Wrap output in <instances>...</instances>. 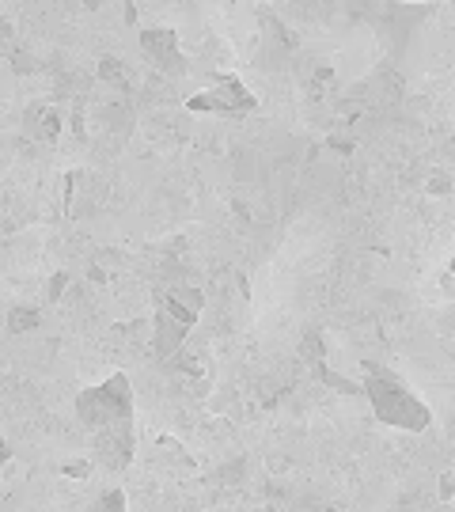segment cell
I'll return each mask as SVG.
<instances>
[{
	"label": "cell",
	"instance_id": "1",
	"mask_svg": "<svg viewBox=\"0 0 455 512\" xmlns=\"http://www.w3.org/2000/svg\"><path fill=\"white\" fill-rule=\"evenodd\" d=\"M76 414L84 429L95 433L110 467H126L133 459V391L129 376L114 372L99 387H88L76 395Z\"/></svg>",
	"mask_w": 455,
	"mask_h": 512
},
{
	"label": "cell",
	"instance_id": "2",
	"mask_svg": "<svg viewBox=\"0 0 455 512\" xmlns=\"http://www.w3.org/2000/svg\"><path fill=\"white\" fill-rule=\"evenodd\" d=\"M364 395L376 410V418L391 429H406V433H425L433 425V410L421 403L410 387L402 384L395 372L383 368H368L364 372Z\"/></svg>",
	"mask_w": 455,
	"mask_h": 512
},
{
	"label": "cell",
	"instance_id": "3",
	"mask_svg": "<svg viewBox=\"0 0 455 512\" xmlns=\"http://www.w3.org/2000/svg\"><path fill=\"white\" fill-rule=\"evenodd\" d=\"M198 311H201V293H198V289H171V293L164 296V311H160V338H164L167 330H171V338L160 346V353H167V349L179 346L182 334L194 327Z\"/></svg>",
	"mask_w": 455,
	"mask_h": 512
},
{
	"label": "cell",
	"instance_id": "4",
	"mask_svg": "<svg viewBox=\"0 0 455 512\" xmlns=\"http://www.w3.org/2000/svg\"><path fill=\"white\" fill-rule=\"evenodd\" d=\"M190 110H217V114H247V110H258V99L247 88L239 76H224L217 80V88H209L205 95H194L186 99Z\"/></svg>",
	"mask_w": 455,
	"mask_h": 512
},
{
	"label": "cell",
	"instance_id": "5",
	"mask_svg": "<svg viewBox=\"0 0 455 512\" xmlns=\"http://www.w3.org/2000/svg\"><path fill=\"white\" fill-rule=\"evenodd\" d=\"M175 42L179 38H175V31H167V27H160V31H141V50H145V57H152V65H160L167 73H182L186 69Z\"/></svg>",
	"mask_w": 455,
	"mask_h": 512
},
{
	"label": "cell",
	"instance_id": "6",
	"mask_svg": "<svg viewBox=\"0 0 455 512\" xmlns=\"http://www.w3.org/2000/svg\"><path fill=\"white\" fill-rule=\"evenodd\" d=\"M88 512H126V494L122 490H107L103 497H95V505Z\"/></svg>",
	"mask_w": 455,
	"mask_h": 512
}]
</instances>
